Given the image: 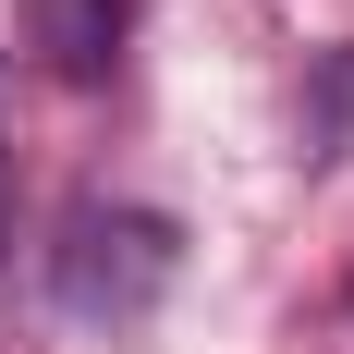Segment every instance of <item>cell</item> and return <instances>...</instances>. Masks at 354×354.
<instances>
[{
  "label": "cell",
  "instance_id": "1",
  "mask_svg": "<svg viewBox=\"0 0 354 354\" xmlns=\"http://www.w3.org/2000/svg\"><path fill=\"white\" fill-rule=\"evenodd\" d=\"M159 281H171V220H135V208L73 220V245H62V306L73 318H135Z\"/></svg>",
  "mask_w": 354,
  "mask_h": 354
},
{
  "label": "cell",
  "instance_id": "2",
  "mask_svg": "<svg viewBox=\"0 0 354 354\" xmlns=\"http://www.w3.org/2000/svg\"><path fill=\"white\" fill-rule=\"evenodd\" d=\"M122 25H135V0H25V37L49 73H110V49H122Z\"/></svg>",
  "mask_w": 354,
  "mask_h": 354
}]
</instances>
